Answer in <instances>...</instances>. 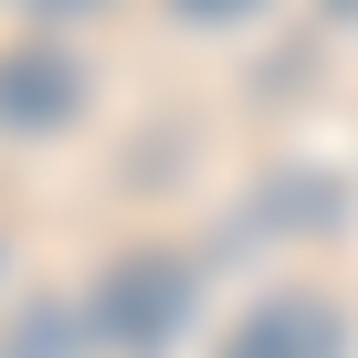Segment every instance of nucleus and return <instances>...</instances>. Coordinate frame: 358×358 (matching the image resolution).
I'll return each mask as SVG.
<instances>
[{
  "instance_id": "obj_1",
  "label": "nucleus",
  "mask_w": 358,
  "mask_h": 358,
  "mask_svg": "<svg viewBox=\"0 0 358 358\" xmlns=\"http://www.w3.org/2000/svg\"><path fill=\"white\" fill-rule=\"evenodd\" d=\"M190 264L179 253H127V264H106V285H95V337L106 348H127V358H169L179 348V327H190Z\"/></svg>"
},
{
  "instance_id": "obj_2",
  "label": "nucleus",
  "mask_w": 358,
  "mask_h": 358,
  "mask_svg": "<svg viewBox=\"0 0 358 358\" xmlns=\"http://www.w3.org/2000/svg\"><path fill=\"white\" fill-rule=\"evenodd\" d=\"M211 358H348V316H337V295L285 285V295H264Z\"/></svg>"
},
{
  "instance_id": "obj_3",
  "label": "nucleus",
  "mask_w": 358,
  "mask_h": 358,
  "mask_svg": "<svg viewBox=\"0 0 358 358\" xmlns=\"http://www.w3.org/2000/svg\"><path fill=\"white\" fill-rule=\"evenodd\" d=\"M74 116H85L74 53H53V43H11V53H0V127L53 137V127H74Z\"/></svg>"
},
{
  "instance_id": "obj_4",
  "label": "nucleus",
  "mask_w": 358,
  "mask_h": 358,
  "mask_svg": "<svg viewBox=\"0 0 358 358\" xmlns=\"http://www.w3.org/2000/svg\"><path fill=\"white\" fill-rule=\"evenodd\" d=\"M0 358H74V316H64V306H32V316H11Z\"/></svg>"
},
{
  "instance_id": "obj_5",
  "label": "nucleus",
  "mask_w": 358,
  "mask_h": 358,
  "mask_svg": "<svg viewBox=\"0 0 358 358\" xmlns=\"http://www.w3.org/2000/svg\"><path fill=\"white\" fill-rule=\"evenodd\" d=\"M190 22H243V11H264V0H179Z\"/></svg>"
},
{
  "instance_id": "obj_6",
  "label": "nucleus",
  "mask_w": 358,
  "mask_h": 358,
  "mask_svg": "<svg viewBox=\"0 0 358 358\" xmlns=\"http://www.w3.org/2000/svg\"><path fill=\"white\" fill-rule=\"evenodd\" d=\"M32 11H95V0H32Z\"/></svg>"
},
{
  "instance_id": "obj_7",
  "label": "nucleus",
  "mask_w": 358,
  "mask_h": 358,
  "mask_svg": "<svg viewBox=\"0 0 358 358\" xmlns=\"http://www.w3.org/2000/svg\"><path fill=\"white\" fill-rule=\"evenodd\" d=\"M327 11H337V22H358V0H327Z\"/></svg>"
}]
</instances>
